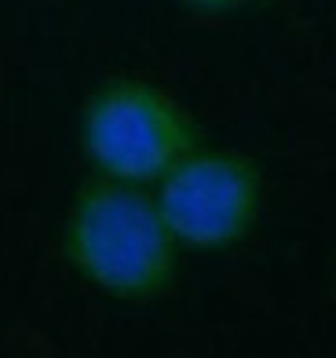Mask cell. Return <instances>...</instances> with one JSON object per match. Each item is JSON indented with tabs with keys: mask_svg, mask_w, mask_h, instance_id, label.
Instances as JSON below:
<instances>
[{
	"mask_svg": "<svg viewBox=\"0 0 336 358\" xmlns=\"http://www.w3.org/2000/svg\"><path fill=\"white\" fill-rule=\"evenodd\" d=\"M157 208L180 249L219 252L245 241L263 201L256 161L234 150H190L154 183Z\"/></svg>",
	"mask_w": 336,
	"mask_h": 358,
	"instance_id": "3957f363",
	"label": "cell"
},
{
	"mask_svg": "<svg viewBox=\"0 0 336 358\" xmlns=\"http://www.w3.org/2000/svg\"><path fill=\"white\" fill-rule=\"evenodd\" d=\"M187 4H194L201 11H231L238 4H245V0H187Z\"/></svg>",
	"mask_w": 336,
	"mask_h": 358,
	"instance_id": "277c9868",
	"label": "cell"
},
{
	"mask_svg": "<svg viewBox=\"0 0 336 358\" xmlns=\"http://www.w3.org/2000/svg\"><path fill=\"white\" fill-rule=\"evenodd\" d=\"M62 252L81 282L124 303L165 296L180 267V241L154 194L103 176L77 190L62 227Z\"/></svg>",
	"mask_w": 336,
	"mask_h": 358,
	"instance_id": "6da1fadb",
	"label": "cell"
},
{
	"mask_svg": "<svg viewBox=\"0 0 336 358\" xmlns=\"http://www.w3.org/2000/svg\"><path fill=\"white\" fill-rule=\"evenodd\" d=\"M194 117L165 88L139 77L99 85L81 113V150L103 179L154 187L198 150Z\"/></svg>",
	"mask_w": 336,
	"mask_h": 358,
	"instance_id": "7a4b0ae2",
	"label": "cell"
}]
</instances>
